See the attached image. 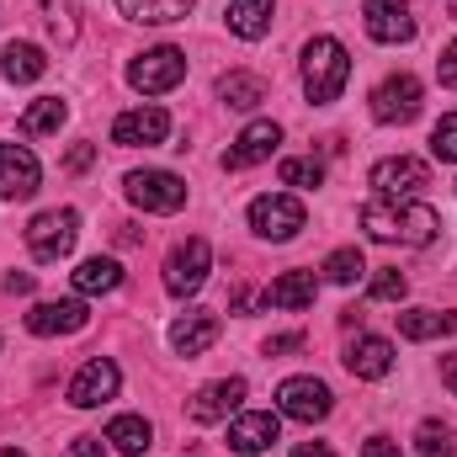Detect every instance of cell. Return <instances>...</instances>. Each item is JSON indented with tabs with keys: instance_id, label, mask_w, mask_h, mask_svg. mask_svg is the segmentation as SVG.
I'll list each match as a JSON object with an SVG mask.
<instances>
[{
	"instance_id": "obj_1",
	"label": "cell",
	"mask_w": 457,
	"mask_h": 457,
	"mask_svg": "<svg viewBox=\"0 0 457 457\" xmlns=\"http://www.w3.org/2000/svg\"><path fill=\"white\" fill-rule=\"evenodd\" d=\"M361 228L383 245H431L442 234V213L426 208V203H399V197H378V203H361Z\"/></svg>"
},
{
	"instance_id": "obj_2",
	"label": "cell",
	"mask_w": 457,
	"mask_h": 457,
	"mask_svg": "<svg viewBox=\"0 0 457 457\" xmlns=\"http://www.w3.org/2000/svg\"><path fill=\"white\" fill-rule=\"evenodd\" d=\"M345 80H351V54H345V43L314 37V43L303 48V96H309L314 107H330V102H341Z\"/></svg>"
},
{
	"instance_id": "obj_3",
	"label": "cell",
	"mask_w": 457,
	"mask_h": 457,
	"mask_svg": "<svg viewBox=\"0 0 457 457\" xmlns=\"http://www.w3.org/2000/svg\"><path fill=\"white\" fill-rule=\"evenodd\" d=\"M75 234H80V213L75 208H48V213H37L27 224V250L43 266H54V261H64L75 250Z\"/></svg>"
},
{
	"instance_id": "obj_4",
	"label": "cell",
	"mask_w": 457,
	"mask_h": 457,
	"mask_svg": "<svg viewBox=\"0 0 457 457\" xmlns=\"http://www.w3.org/2000/svg\"><path fill=\"white\" fill-rule=\"evenodd\" d=\"M122 192L144 213H181V203H187V181L176 170H133V176H122Z\"/></svg>"
},
{
	"instance_id": "obj_5",
	"label": "cell",
	"mask_w": 457,
	"mask_h": 457,
	"mask_svg": "<svg viewBox=\"0 0 457 457\" xmlns=\"http://www.w3.org/2000/svg\"><path fill=\"white\" fill-rule=\"evenodd\" d=\"M187 80V54L181 48H149V54H138L133 64H128V86L133 91H144V96H160V91H176Z\"/></svg>"
},
{
	"instance_id": "obj_6",
	"label": "cell",
	"mask_w": 457,
	"mask_h": 457,
	"mask_svg": "<svg viewBox=\"0 0 457 457\" xmlns=\"http://www.w3.org/2000/svg\"><path fill=\"white\" fill-rule=\"evenodd\" d=\"M208 266H213L208 239H181V245L165 255V293H176V298L197 293V287L208 282Z\"/></svg>"
},
{
	"instance_id": "obj_7",
	"label": "cell",
	"mask_w": 457,
	"mask_h": 457,
	"mask_svg": "<svg viewBox=\"0 0 457 457\" xmlns=\"http://www.w3.org/2000/svg\"><path fill=\"white\" fill-rule=\"evenodd\" d=\"M309 224V213H303V203L298 197H255L250 203V228L261 234V239H271V245H282V239H293L298 228Z\"/></svg>"
},
{
	"instance_id": "obj_8",
	"label": "cell",
	"mask_w": 457,
	"mask_h": 457,
	"mask_svg": "<svg viewBox=\"0 0 457 457\" xmlns=\"http://www.w3.org/2000/svg\"><path fill=\"white\" fill-rule=\"evenodd\" d=\"M367 181L378 187V197H415L420 187H431V165L415 154H394V160H378Z\"/></svg>"
},
{
	"instance_id": "obj_9",
	"label": "cell",
	"mask_w": 457,
	"mask_h": 457,
	"mask_svg": "<svg viewBox=\"0 0 457 457\" xmlns=\"http://www.w3.org/2000/svg\"><path fill=\"white\" fill-rule=\"evenodd\" d=\"M277 410H282L287 420L314 426V420L330 415V388H325L320 378H287V383L277 388Z\"/></svg>"
},
{
	"instance_id": "obj_10",
	"label": "cell",
	"mask_w": 457,
	"mask_h": 457,
	"mask_svg": "<svg viewBox=\"0 0 457 457\" xmlns=\"http://www.w3.org/2000/svg\"><path fill=\"white\" fill-rule=\"evenodd\" d=\"M420 80L415 75H388L378 91H372V117L378 122H415L420 117Z\"/></svg>"
},
{
	"instance_id": "obj_11",
	"label": "cell",
	"mask_w": 457,
	"mask_h": 457,
	"mask_svg": "<svg viewBox=\"0 0 457 457\" xmlns=\"http://www.w3.org/2000/svg\"><path fill=\"white\" fill-rule=\"evenodd\" d=\"M117 383H122V372H117L112 356H91V361L75 372V383H70V404H75V410H96V404H107L117 394Z\"/></svg>"
},
{
	"instance_id": "obj_12",
	"label": "cell",
	"mask_w": 457,
	"mask_h": 457,
	"mask_svg": "<svg viewBox=\"0 0 457 457\" xmlns=\"http://www.w3.org/2000/svg\"><path fill=\"white\" fill-rule=\"evenodd\" d=\"M37 181H43V170H37V154L27 144H0V197L21 203L37 192Z\"/></svg>"
},
{
	"instance_id": "obj_13",
	"label": "cell",
	"mask_w": 457,
	"mask_h": 457,
	"mask_svg": "<svg viewBox=\"0 0 457 457\" xmlns=\"http://www.w3.org/2000/svg\"><path fill=\"white\" fill-rule=\"evenodd\" d=\"M361 16H367L372 43H410L415 37L410 0H361Z\"/></svg>"
},
{
	"instance_id": "obj_14",
	"label": "cell",
	"mask_w": 457,
	"mask_h": 457,
	"mask_svg": "<svg viewBox=\"0 0 457 457\" xmlns=\"http://www.w3.org/2000/svg\"><path fill=\"white\" fill-rule=\"evenodd\" d=\"M165 133H170V112L165 107H133V112H122L112 122V144H122V149L165 144Z\"/></svg>"
},
{
	"instance_id": "obj_15",
	"label": "cell",
	"mask_w": 457,
	"mask_h": 457,
	"mask_svg": "<svg viewBox=\"0 0 457 457\" xmlns=\"http://www.w3.org/2000/svg\"><path fill=\"white\" fill-rule=\"evenodd\" d=\"M277 144H282V122H250L239 138H234V149L224 154V170H250V165H261V160H271L277 154Z\"/></svg>"
},
{
	"instance_id": "obj_16",
	"label": "cell",
	"mask_w": 457,
	"mask_h": 457,
	"mask_svg": "<svg viewBox=\"0 0 457 457\" xmlns=\"http://www.w3.org/2000/svg\"><path fill=\"white\" fill-rule=\"evenodd\" d=\"M245 404V378H219V383H208V388H197V399L187 404V415L197 420V426H213V420H224Z\"/></svg>"
},
{
	"instance_id": "obj_17",
	"label": "cell",
	"mask_w": 457,
	"mask_h": 457,
	"mask_svg": "<svg viewBox=\"0 0 457 457\" xmlns=\"http://www.w3.org/2000/svg\"><path fill=\"white\" fill-rule=\"evenodd\" d=\"M86 325H91V314H86L80 298L37 303V309L27 314V330H32V336H75V330H86Z\"/></svg>"
},
{
	"instance_id": "obj_18",
	"label": "cell",
	"mask_w": 457,
	"mask_h": 457,
	"mask_svg": "<svg viewBox=\"0 0 457 457\" xmlns=\"http://www.w3.org/2000/svg\"><path fill=\"white\" fill-rule=\"evenodd\" d=\"M277 436H282L277 415H266V410H250V415H239V420L228 426V453L255 457V453H266V447H277Z\"/></svg>"
},
{
	"instance_id": "obj_19",
	"label": "cell",
	"mask_w": 457,
	"mask_h": 457,
	"mask_svg": "<svg viewBox=\"0 0 457 457\" xmlns=\"http://www.w3.org/2000/svg\"><path fill=\"white\" fill-rule=\"evenodd\" d=\"M213 341H219V314H213V309H187V314L170 325V345H176L181 356H203Z\"/></svg>"
},
{
	"instance_id": "obj_20",
	"label": "cell",
	"mask_w": 457,
	"mask_h": 457,
	"mask_svg": "<svg viewBox=\"0 0 457 457\" xmlns=\"http://www.w3.org/2000/svg\"><path fill=\"white\" fill-rule=\"evenodd\" d=\"M345 367H351L356 378L378 383V378L394 372V345L383 341V336H356V341L345 345Z\"/></svg>"
},
{
	"instance_id": "obj_21",
	"label": "cell",
	"mask_w": 457,
	"mask_h": 457,
	"mask_svg": "<svg viewBox=\"0 0 457 457\" xmlns=\"http://www.w3.org/2000/svg\"><path fill=\"white\" fill-rule=\"evenodd\" d=\"M314 293H320V282H314V271H282L271 287H266V303L271 309H309L314 303Z\"/></svg>"
},
{
	"instance_id": "obj_22",
	"label": "cell",
	"mask_w": 457,
	"mask_h": 457,
	"mask_svg": "<svg viewBox=\"0 0 457 457\" xmlns=\"http://www.w3.org/2000/svg\"><path fill=\"white\" fill-rule=\"evenodd\" d=\"M271 0H228V11H224V21H228V32H239L245 43H255V37H266L271 32Z\"/></svg>"
},
{
	"instance_id": "obj_23",
	"label": "cell",
	"mask_w": 457,
	"mask_h": 457,
	"mask_svg": "<svg viewBox=\"0 0 457 457\" xmlns=\"http://www.w3.org/2000/svg\"><path fill=\"white\" fill-rule=\"evenodd\" d=\"M0 70H5V80H11V86H27V80H43V75H48V59H43V48H37V43H5Z\"/></svg>"
},
{
	"instance_id": "obj_24",
	"label": "cell",
	"mask_w": 457,
	"mask_h": 457,
	"mask_svg": "<svg viewBox=\"0 0 457 457\" xmlns=\"http://www.w3.org/2000/svg\"><path fill=\"white\" fill-rule=\"evenodd\" d=\"M70 277H75V293H86V298L117 293V287H122V266H117L112 255H91V261H80Z\"/></svg>"
},
{
	"instance_id": "obj_25",
	"label": "cell",
	"mask_w": 457,
	"mask_h": 457,
	"mask_svg": "<svg viewBox=\"0 0 457 457\" xmlns=\"http://www.w3.org/2000/svg\"><path fill=\"white\" fill-rule=\"evenodd\" d=\"M128 21H149V27H165V21H187L197 0H112Z\"/></svg>"
},
{
	"instance_id": "obj_26",
	"label": "cell",
	"mask_w": 457,
	"mask_h": 457,
	"mask_svg": "<svg viewBox=\"0 0 457 457\" xmlns=\"http://www.w3.org/2000/svg\"><path fill=\"white\" fill-rule=\"evenodd\" d=\"M219 102L234 107V112H250V107L266 102V80L261 75H245V70H228V75H219Z\"/></svg>"
},
{
	"instance_id": "obj_27",
	"label": "cell",
	"mask_w": 457,
	"mask_h": 457,
	"mask_svg": "<svg viewBox=\"0 0 457 457\" xmlns=\"http://www.w3.org/2000/svg\"><path fill=\"white\" fill-rule=\"evenodd\" d=\"M107 442H112L122 457H144L154 447V426H149L144 415H117L112 426H107Z\"/></svg>"
},
{
	"instance_id": "obj_28",
	"label": "cell",
	"mask_w": 457,
	"mask_h": 457,
	"mask_svg": "<svg viewBox=\"0 0 457 457\" xmlns=\"http://www.w3.org/2000/svg\"><path fill=\"white\" fill-rule=\"evenodd\" d=\"M457 314H436V309H404L399 314V336L404 341H436V336H453Z\"/></svg>"
},
{
	"instance_id": "obj_29",
	"label": "cell",
	"mask_w": 457,
	"mask_h": 457,
	"mask_svg": "<svg viewBox=\"0 0 457 457\" xmlns=\"http://www.w3.org/2000/svg\"><path fill=\"white\" fill-rule=\"evenodd\" d=\"M43 21H48V32L59 37V48H70V43L80 37V5H75V0H43Z\"/></svg>"
},
{
	"instance_id": "obj_30",
	"label": "cell",
	"mask_w": 457,
	"mask_h": 457,
	"mask_svg": "<svg viewBox=\"0 0 457 457\" xmlns=\"http://www.w3.org/2000/svg\"><path fill=\"white\" fill-rule=\"evenodd\" d=\"M64 117H70V107H64L59 96H37V102L21 112V133H54Z\"/></svg>"
},
{
	"instance_id": "obj_31",
	"label": "cell",
	"mask_w": 457,
	"mask_h": 457,
	"mask_svg": "<svg viewBox=\"0 0 457 457\" xmlns=\"http://www.w3.org/2000/svg\"><path fill=\"white\" fill-rule=\"evenodd\" d=\"M361 271H367V261H361V250H356V245H345V250H336V255L325 261V277H330L336 287H351V282H361Z\"/></svg>"
},
{
	"instance_id": "obj_32",
	"label": "cell",
	"mask_w": 457,
	"mask_h": 457,
	"mask_svg": "<svg viewBox=\"0 0 457 457\" xmlns=\"http://www.w3.org/2000/svg\"><path fill=\"white\" fill-rule=\"evenodd\" d=\"M277 176H282V187H320L325 181V165L320 160H282Z\"/></svg>"
},
{
	"instance_id": "obj_33",
	"label": "cell",
	"mask_w": 457,
	"mask_h": 457,
	"mask_svg": "<svg viewBox=\"0 0 457 457\" xmlns=\"http://www.w3.org/2000/svg\"><path fill=\"white\" fill-rule=\"evenodd\" d=\"M415 442H420V457H453V426L426 420V426L415 431Z\"/></svg>"
},
{
	"instance_id": "obj_34",
	"label": "cell",
	"mask_w": 457,
	"mask_h": 457,
	"mask_svg": "<svg viewBox=\"0 0 457 457\" xmlns=\"http://www.w3.org/2000/svg\"><path fill=\"white\" fill-rule=\"evenodd\" d=\"M431 154H436L442 165H457V112H447L431 128Z\"/></svg>"
},
{
	"instance_id": "obj_35",
	"label": "cell",
	"mask_w": 457,
	"mask_h": 457,
	"mask_svg": "<svg viewBox=\"0 0 457 457\" xmlns=\"http://www.w3.org/2000/svg\"><path fill=\"white\" fill-rule=\"evenodd\" d=\"M367 293H372V298H378V303H399V298H404V293H410V282H404V271H378V277H372V287H367Z\"/></svg>"
},
{
	"instance_id": "obj_36",
	"label": "cell",
	"mask_w": 457,
	"mask_h": 457,
	"mask_svg": "<svg viewBox=\"0 0 457 457\" xmlns=\"http://www.w3.org/2000/svg\"><path fill=\"white\" fill-rule=\"evenodd\" d=\"M436 80H442L447 91H457V37L442 48V59H436Z\"/></svg>"
},
{
	"instance_id": "obj_37",
	"label": "cell",
	"mask_w": 457,
	"mask_h": 457,
	"mask_svg": "<svg viewBox=\"0 0 457 457\" xmlns=\"http://www.w3.org/2000/svg\"><path fill=\"white\" fill-rule=\"evenodd\" d=\"M91 160H96V144H75V149L64 154V170L80 176V170H91Z\"/></svg>"
},
{
	"instance_id": "obj_38",
	"label": "cell",
	"mask_w": 457,
	"mask_h": 457,
	"mask_svg": "<svg viewBox=\"0 0 457 457\" xmlns=\"http://www.w3.org/2000/svg\"><path fill=\"white\" fill-rule=\"evenodd\" d=\"M361 457H404V453H399V442H388V436H367V442H361Z\"/></svg>"
},
{
	"instance_id": "obj_39",
	"label": "cell",
	"mask_w": 457,
	"mask_h": 457,
	"mask_svg": "<svg viewBox=\"0 0 457 457\" xmlns=\"http://www.w3.org/2000/svg\"><path fill=\"white\" fill-rule=\"evenodd\" d=\"M75 457H107V447L96 442V436H75V447H70Z\"/></svg>"
},
{
	"instance_id": "obj_40",
	"label": "cell",
	"mask_w": 457,
	"mask_h": 457,
	"mask_svg": "<svg viewBox=\"0 0 457 457\" xmlns=\"http://www.w3.org/2000/svg\"><path fill=\"white\" fill-rule=\"evenodd\" d=\"M303 345V336H271L266 341V356H282V351H298Z\"/></svg>"
},
{
	"instance_id": "obj_41",
	"label": "cell",
	"mask_w": 457,
	"mask_h": 457,
	"mask_svg": "<svg viewBox=\"0 0 457 457\" xmlns=\"http://www.w3.org/2000/svg\"><path fill=\"white\" fill-rule=\"evenodd\" d=\"M5 293H32V271H11L5 277Z\"/></svg>"
},
{
	"instance_id": "obj_42",
	"label": "cell",
	"mask_w": 457,
	"mask_h": 457,
	"mask_svg": "<svg viewBox=\"0 0 457 457\" xmlns=\"http://www.w3.org/2000/svg\"><path fill=\"white\" fill-rule=\"evenodd\" d=\"M293 457H336V453H330L325 442H303V447H298V453H293Z\"/></svg>"
},
{
	"instance_id": "obj_43",
	"label": "cell",
	"mask_w": 457,
	"mask_h": 457,
	"mask_svg": "<svg viewBox=\"0 0 457 457\" xmlns=\"http://www.w3.org/2000/svg\"><path fill=\"white\" fill-rule=\"evenodd\" d=\"M442 383H447V388L457 394V351L447 356V361H442Z\"/></svg>"
},
{
	"instance_id": "obj_44",
	"label": "cell",
	"mask_w": 457,
	"mask_h": 457,
	"mask_svg": "<svg viewBox=\"0 0 457 457\" xmlns=\"http://www.w3.org/2000/svg\"><path fill=\"white\" fill-rule=\"evenodd\" d=\"M0 457H27V453H16V447H0Z\"/></svg>"
}]
</instances>
